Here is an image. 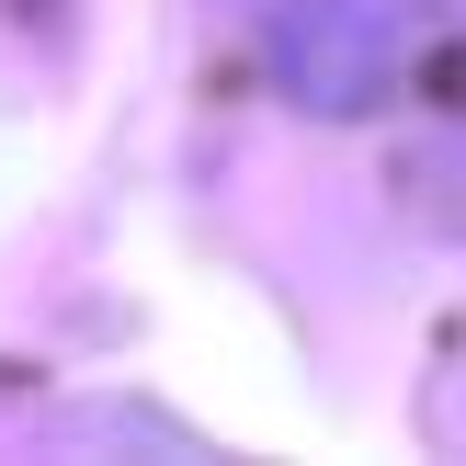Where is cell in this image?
<instances>
[{
  "mask_svg": "<svg viewBox=\"0 0 466 466\" xmlns=\"http://www.w3.org/2000/svg\"><path fill=\"white\" fill-rule=\"evenodd\" d=\"M466 46V0H273V80L308 114H376Z\"/></svg>",
  "mask_w": 466,
  "mask_h": 466,
  "instance_id": "obj_1",
  "label": "cell"
}]
</instances>
